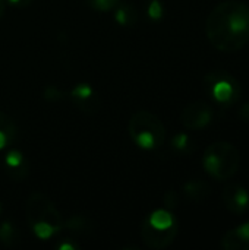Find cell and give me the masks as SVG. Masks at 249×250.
<instances>
[{
    "instance_id": "obj_1",
    "label": "cell",
    "mask_w": 249,
    "mask_h": 250,
    "mask_svg": "<svg viewBox=\"0 0 249 250\" xmlns=\"http://www.w3.org/2000/svg\"><path fill=\"white\" fill-rule=\"evenodd\" d=\"M205 32L219 51L233 53L244 48L249 42V6L236 0L219 3L207 18Z\"/></svg>"
},
{
    "instance_id": "obj_2",
    "label": "cell",
    "mask_w": 249,
    "mask_h": 250,
    "mask_svg": "<svg viewBox=\"0 0 249 250\" xmlns=\"http://www.w3.org/2000/svg\"><path fill=\"white\" fill-rule=\"evenodd\" d=\"M203 167L205 173L219 182L232 179L241 167V154L238 148L226 141H219L211 145L204 152Z\"/></svg>"
},
{
    "instance_id": "obj_3",
    "label": "cell",
    "mask_w": 249,
    "mask_h": 250,
    "mask_svg": "<svg viewBox=\"0 0 249 250\" xmlns=\"http://www.w3.org/2000/svg\"><path fill=\"white\" fill-rule=\"evenodd\" d=\"M128 133L142 149H158L166 141V127L163 122L147 110H139L129 119Z\"/></svg>"
},
{
    "instance_id": "obj_4",
    "label": "cell",
    "mask_w": 249,
    "mask_h": 250,
    "mask_svg": "<svg viewBox=\"0 0 249 250\" xmlns=\"http://www.w3.org/2000/svg\"><path fill=\"white\" fill-rule=\"evenodd\" d=\"M204 86L210 98L222 107H230L241 98L238 79L226 70H213L204 78Z\"/></svg>"
},
{
    "instance_id": "obj_5",
    "label": "cell",
    "mask_w": 249,
    "mask_h": 250,
    "mask_svg": "<svg viewBox=\"0 0 249 250\" xmlns=\"http://www.w3.org/2000/svg\"><path fill=\"white\" fill-rule=\"evenodd\" d=\"M25 214H26V220L29 226L44 223V224L51 226L56 231H60L63 227L60 212L44 193L35 192L29 195L26 201V207H25Z\"/></svg>"
},
{
    "instance_id": "obj_6",
    "label": "cell",
    "mask_w": 249,
    "mask_h": 250,
    "mask_svg": "<svg viewBox=\"0 0 249 250\" xmlns=\"http://www.w3.org/2000/svg\"><path fill=\"white\" fill-rule=\"evenodd\" d=\"M214 120V110L207 101H194L188 104L182 114L181 122L189 130H203Z\"/></svg>"
},
{
    "instance_id": "obj_7",
    "label": "cell",
    "mask_w": 249,
    "mask_h": 250,
    "mask_svg": "<svg viewBox=\"0 0 249 250\" xmlns=\"http://www.w3.org/2000/svg\"><path fill=\"white\" fill-rule=\"evenodd\" d=\"M178 233H179V224H176V226H173L170 229H166V230H160V229L153 227L145 220L142 223V227H141L142 240L151 249H166V248H169L175 242Z\"/></svg>"
},
{
    "instance_id": "obj_8",
    "label": "cell",
    "mask_w": 249,
    "mask_h": 250,
    "mask_svg": "<svg viewBox=\"0 0 249 250\" xmlns=\"http://www.w3.org/2000/svg\"><path fill=\"white\" fill-rule=\"evenodd\" d=\"M223 204L235 215H244L249 209V192L241 185H229L223 190Z\"/></svg>"
},
{
    "instance_id": "obj_9",
    "label": "cell",
    "mask_w": 249,
    "mask_h": 250,
    "mask_svg": "<svg viewBox=\"0 0 249 250\" xmlns=\"http://www.w3.org/2000/svg\"><path fill=\"white\" fill-rule=\"evenodd\" d=\"M226 250H249V221L230 229L222 239Z\"/></svg>"
},
{
    "instance_id": "obj_10",
    "label": "cell",
    "mask_w": 249,
    "mask_h": 250,
    "mask_svg": "<svg viewBox=\"0 0 249 250\" xmlns=\"http://www.w3.org/2000/svg\"><path fill=\"white\" fill-rule=\"evenodd\" d=\"M210 186L208 183L203 182V180H189L185 183L183 186V192L185 195L191 199V201H195V202H200V201H204L208 195H210Z\"/></svg>"
},
{
    "instance_id": "obj_11",
    "label": "cell",
    "mask_w": 249,
    "mask_h": 250,
    "mask_svg": "<svg viewBox=\"0 0 249 250\" xmlns=\"http://www.w3.org/2000/svg\"><path fill=\"white\" fill-rule=\"evenodd\" d=\"M147 221L153 227L160 229V230H166V229H170V227L178 224L175 215L170 211H167V209H157V211H154Z\"/></svg>"
},
{
    "instance_id": "obj_12",
    "label": "cell",
    "mask_w": 249,
    "mask_h": 250,
    "mask_svg": "<svg viewBox=\"0 0 249 250\" xmlns=\"http://www.w3.org/2000/svg\"><path fill=\"white\" fill-rule=\"evenodd\" d=\"M116 21L122 25H134L138 15H136V10L134 9V6L131 4H120L117 9H116Z\"/></svg>"
},
{
    "instance_id": "obj_13",
    "label": "cell",
    "mask_w": 249,
    "mask_h": 250,
    "mask_svg": "<svg viewBox=\"0 0 249 250\" xmlns=\"http://www.w3.org/2000/svg\"><path fill=\"white\" fill-rule=\"evenodd\" d=\"M19 236L16 233L15 226H12L10 223H3L0 226V242H3L6 246H13L16 245Z\"/></svg>"
},
{
    "instance_id": "obj_14",
    "label": "cell",
    "mask_w": 249,
    "mask_h": 250,
    "mask_svg": "<svg viewBox=\"0 0 249 250\" xmlns=\"http://www.w3.org/2000/svg\"><path fill=\"white\" fill-rule=\"evenodd\" d=\"M0 132H3L9 139H13L16 135V126L13 120L3 111H0Z\"/></svg>"
},
{
    "instance_id": "obj_15",
    "label": "cell",
    "mask_w": 249,
    "mask_h": 250,
    "mask_svg": "<svg viewBox=\"0 0 249 250\" xmlns=\"http://www.w3.org/2000/svg\"><path fill=\"white\" fill-rule=\"evenodd\" d=\"M85 3L94 9V10H98V12H107V10H112L114 7L119 6L120 0H85Z\"/></svg>"
},
{
    "instance_id": "obj_16",
    "label": "cell",
    "mask_w": 249,
    "mask_h": 250,
    "mask_svg": "<svg viewBox=\"0 0 249 250\" xmlns=\"http://www.w3.org/2000/svg\"><path fill=\"white\" fill-rule=\"evenodd\" d=\"M63 227H68L69 230L72 231H79V233H84L87 230L91 229V224L88 223V220L85 217H73L70 218Z\"/></svg>"
},
{
    "instance_id": "obj_17",
    "label": "cell",
    "mask_w": 249,
    "mask_h": 250,
    "mask_svg": "<svg viewBox=\"0 0 249 250\" xmlns=\"http://www.w3.org/2000/svg\"><path fill=\"white\" fill-rule=\"evenodd\" d=\"M189 144H191V141L186 133H178L172 141V146L176 151H186L189 148Z\"/></svg>"
},
{
    "instance_id": "obj_18",
    "label": "cell",
    "mask_w": 249,
    "mask_h": 250,
    "mask_svg": "<svg viewBox=\"0 0 249 250\" xmlns=\"http://www.w3.org/2000/svg\"><path fill=\"white\" fill-rule=\"evenodd\" d=\"M6 166H7L9 168H13V170L22 167V166H23V157H22V154L18 152V151L9 152L7 157H6Z\"/></svg>"
},
{
    "instance_id": "obj_19",
    "label": "cell",
    "mask_w": 249,
    "mask_h": 250,
    "mask_svg": "<svg viewBox=\"0 0 249 250\" xmlns=\"http://www.w3.org/2000/svg\"><path fill=\"white\" fill-rule=\"evenodd\" d=\"M163 13H164V9H163V4L158 1V0H153L150 7H148V15L151 19L154 21H158L163 18Z\"/></svg>"
},
{
    "instance_id": "obj_20",
    "label": "cell",
    "mask_w": 249,
    "mask_h": 250,
    "mask_svg": "<svg viewBox=\"0 0 249 250\" xmlns=\"http://www.w3.org/2000/svg\"><path fill=\"white\" fill-rule=\"evenodd\" d=\"M44 98L47 101H59L63 98V92L56 86H47L44 91Z\"/></svg>"
},
{
    "instance_id": "obj_21",
    "label": "cell",
    "mask_w": 249,
    "mask_h": 250,
    "mask_svg": "<svg viewBox=\"0 0 249 250\" xmlns=\"http://www.w3.org/2000/svg\"><path fill=\"white\" fill-rule=\"evenodd\" d=\"M238 116H239V119H241L244 123L249 125V101H247L245 104H242L241 110L238 111Z\"/></svg>"
},
{
    "instance_id": "obj_22",
    "label": "cell",
    "mask_w": 249,
    "mask_h": 250,
    "mask_svg": "<svg viewBox=\"0 0 249 250\" xmlns=\"http://www.w3.org/2000/svg\"><path fill=\"white\" fill-rule=\"evenodd\" d=\"M164 202H166V207L167 208H173V207H176V204H178V198H176V193L172 190V192H169L167 195H166V198H164Z\"/></svg>"
},
{
    "instance_id": "obj_23",
    "label": "cell",
    "mask_w": 249,
    "mask_h": 250,
    "mask_svg": "<svg viewBox=\"0 0 249 250\" xmlns=\"http://www.w3.org/2000/svg\"><path fill=\"white\" fill-rule=\"evenodd\" d=\"M7 141H9V138H7V136H6V135L3 133V132H0V149L6 146Z\"/></svg>"
},
{
    "instance_id": "obj_24",
    "label": "cell",
    "mask_w": 249,
    "mask_h": 250,
    "mask_svg": "<svg viewBox=\"0 0 249 250\" xmlns=\"http://www.w3.org/2000/svg\"><path fill=\"white\" fill-rule=\"evenodd\" d=\"M9 1L18 4V6H28V4H31L32 0H9Z\"/></svg>"
},
{
    "instance_id": "obj_25",
    "label": "cell",
    "mask_w": 249,
    "mask_h": 250,
    "mask_svg": "<svg viewBox=\"0 0 249 250\" xmlns=\"http://www.w3.org/2000/svg\"><path fill=\"white\" fill-rule=\"evenodd\" d=\"M59 249H78V246H75V245H70V243H68V245H59Z\"/></svg>"
},
{
    "instance_id": "obj_26",
    "label": "cell",
    "mask_w": 249,
    "mask_h": 250,
    "mask_svg": "<svg viewBox=\"0 0 249 250\" xmlns=\"http://www.w3.org/2000/svg\"><path fill=\"white\" fill-rule=\"evenodd\" d=\"M4 13V0H0V18L3 16Z\"/></svg>"
}]
</instances>
